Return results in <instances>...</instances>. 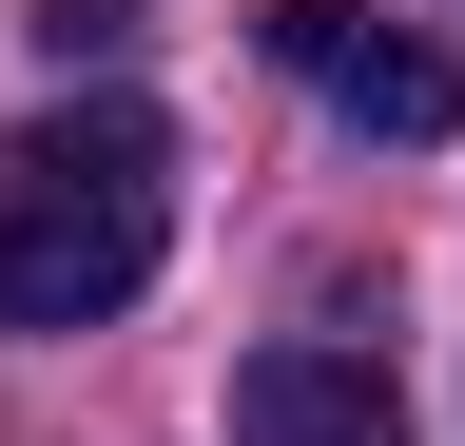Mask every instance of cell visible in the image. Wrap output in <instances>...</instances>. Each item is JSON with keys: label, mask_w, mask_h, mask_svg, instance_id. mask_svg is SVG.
I'll use <instances>...</instances> for the list:
<instances>
[{"label": "cell", "mask_w": 465, "mask_h": 446, "mask_svg": "<svg viewBox=\"0 0 465 446\" xmlns=\"http://www.w3.org/2000/svg\"><path fill=\"white\" fill-rule=\"evenodd\" d=\"M252 39L330 97L349 136H407V155L465 136V59H446V39H407V20H369V0H252Z\"/></svg>", "instance_id": "2"}, {"label": "cell", "mask_w": 465, "mask_h": 446, "mask_svg": "<svg viewBox=\"0 0 465 446\" xmlns=\"http://www.w3.org/2000/svg\"><path fill=\"white\" fill-rule=\"evenodd\" d=\"M232 446H407V388L349 330H272V350H232Z\"/></svg>", "instance_id": "3"}, {"label": "cell", "mask_w": 465, "mask_h": 446, "mask_svg": "<svg viewBox=\"0 0 465 446\" xmlns=\"http://www.w3.org/2000/svg\"><path fill=\"white\" fill-rule=\"evenodd\" d=\"M155 253H174V136L136 117V97L0 136V330H97V311H136Z\"/></svg>", "instance_id": "1"}, {"label": "cell", "mask_w": 465, "mask_h": 446, "mask_svg": "<svg viewBox=\"0 0 465 446\" xmlns=\"http://www.w3.org/2000/svg\"><path fill=\"white\" fill-rule=\"evenodd\" d=\"M20 39H39V59H136L155 0H20Z\"/></svg>", "instance_id": "4"}]
</instances>
